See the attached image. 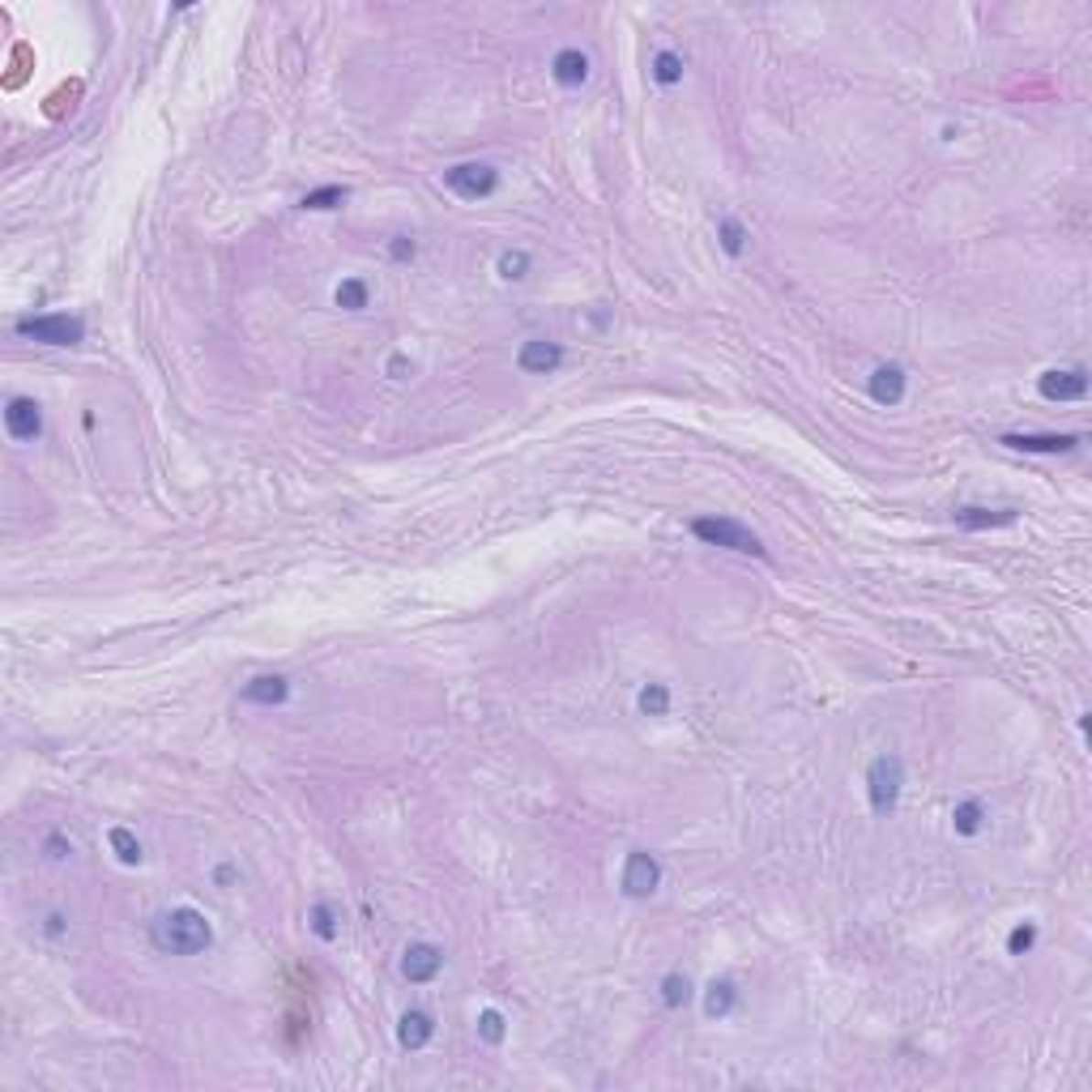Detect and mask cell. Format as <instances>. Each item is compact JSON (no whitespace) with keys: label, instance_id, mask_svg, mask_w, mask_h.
<instances>
[{"label":"cell","instance_id":"17","mask_svg":"<svg viewBox=\"0 0 1092 1092\" xmlns=\"http://www.w3.org/2000/svg\"><path fill=\"white\" fill-rule=\"evenodd\" d=\"M734 999H738V990H734V981H730V977L713 981V986H708V994H704V1016H708V1020L730 1016V1011H734Z\"/></svg>","mask_w":1092,"mask_h":1092},{"label":"cell","instance_id":"1","mask_svg":"<svg viewBox=\"0 0 1092 1092\" xmlns=\"http://www.w3.org/2000/svg\"><path fill=\"white\" fill-rule=\"evenodd\" d=\"M149 939H154V947L167 952V956H197V952H205V947L213 944V931L197 909L180 905V909H167V913L154 918Z\"/></svg>","mask_w":1092,"mask_h":1092},{"label":"cell","instance_id":"30","mask_svg":"<svg viewBox=\"0 0 1092 1092\" xmlns=\"http://www.w3.org/2000/svg\"><path fill=\"white\" fill-rule=\"evenodd\" d=\"M388 257H393V261H410V257H414V239L398 235L393 244H388Z\"/></svg>","mask_w":1092,"mask_h":1092},{"label":"cell","instance_id":"2","mask_svg":"<svg viewBox=\"0 0 1092 1092\" xmlns=\"http://www.w3.org/2000/svg\"><path fill=\"white\" fill-rule=\"evenodd\" d=\"M901 785H905V764H901V756H875L867 769V790H870V807H875V815H888V811L896 807V798H901Z\"/></svg>","mask_w":1092,"mask_h":1092},{"label":"cell","instance_id":"16","mask_svg":"<svg viewBox=\"0 0 1092 1092\" xmlns=\"http://www.w3.org/2000/svg\"><path fill=\"white\" fill-rule=\"evenodd\" d=\"M1016 521V512L1003 508V512H990V508H960L956 512V525H965V530H999V525H1011Z\"/></svg>","mask_w":1092,"mask_h":1092},{"label":"cell","instance_id":"7","mask_svg":"<svg viewBox=\"0 0 1092 1092\" xmlns=\"http://www.w3.org/2000/svg\"><path fill=\"white\" fill-rule=\"evenodd\" d=\"M1037 388H1042L1045 401H1080L1084 393H1088V372L1084 367H1063V372H1045L1042 380H1037Z\"/></svg>","mask_w":1092,"mask_h":1092},{"label":"cell","instance_id":"6","mask_svg":"<svg viewBox=\"0 0 1092 1092\" xmlns=\"http://www.w3.org/2000/svg\"><path fill=\"white\" fill-rule=\"evenodd\" d=\"M658 883H661L658 857L645 854V849H632V854H628V867H623V892L636 896V901H645V896L658 892Z\"/></svg>","mask_w":1092,"mask_h":1092},{"label":"cell","instance_id":"25","mask_svg":"<svg viewBox=\"0 0 1092 1092\" xmlns=\"http://www.w3.org/2000/svg\"><path fill=\"white\" fill-rule=\"evenodd\" d=\"M525 273H530V252L512 248L499 257V278H504V282H521Z\"/></svg>","mask_w":1092,"mask_h":1092},{"label":"cell","instance_id":"21","mask_svg":"<svg viewBox=\"0 0 1092 1092\" xmlns=\"http://www.w3.org/2000/svg\"><path fill=\"white\" fill-rule=\"evenodd\" d=\"M640 713H645V717H666V713H671V687H666V682H649L645 692H640Z\"/></svg>","mask_w":1092,"mask_h":1092},{"label":"cell","instance_id":"5","mask_svg":"<svg viewBox=\"0 0 1092 1092\" xmlns=\"http://www.w3.org/2000/svg\"><path fill=\"white\" fill-rule=\"evenodd\" d=\"M444 184H448V192H457L461 201H483L496 192L499 175H496V167H486V162H461V167L444 171Z\"/></svg>","mask_w":1092,"mask_h":1092},{"label":"cell","instance_id":"4","mask_svg":"<svg viewBox=\"0 0 1092 1092\" xmlns=\"http://www.w3.org/2000/svg\"><path fill=\"white\" fill-rule=\"evenodd\" d=\"M22 337H35V342H43V346H77L82 337H86V324L77 321V316H26V321L13 324Z\"/></svg>","mask_w":1092,"mask_h":1092},{"label":"cell","instance_id":"8","mask_svg":"<svg viewBox=\"0 0 1092 1092\" xmlns=\"http://www.w3.org/2000/svg\"><path fill=\"white\" fill-rule=\"evenodd\" d=\"M5 431L13 435V440H38V431H43V414H38V401L35 398H13L9 406H5Z\"/></svg>","mask_w":1092,"mask_h":1092},{"label":"cell","instance_id":"11","mask_svg":"<svg viewBox=\"0 0 1092 1092\" xmlns=\"http://www.w3.org/2000/svg\"><path fill=\"white\" fill-rule=\"evenodd\" d=\"M867 393H870V401H879V406H901V398H905V372H901L896 363H883V367L870 372Z\"/></svg>","mask_w":1092,"mask_h":1092},{"label":"cell","instance_id":"19","mask_svg":"<svg viewBox=\"0 0 1092 1092\" xmlns=\"http://www.w3.org/2000/svg\"><path fill=\"white\" fill-rule=\"evenodd\" d=\"M661 1003L674 1007V1011L692 1003V981H687V973H666V977H661Z\"/></svg>","mask_w":1092,"mask_h":1092},{"label":"cell","instance_id":"12","mask_svg":"<svg viewBox=\"0 0 1092 1092\" xmlns=\"http://www.w3.org/2000/svg\"><path fill=\"white\" fill-rule=\"evenodd\" d=\"M1003 444L1016 448V453H1071L1080 440H1076V435H1024V431H1011V435H1003Z\"/></svg>","mask_w":1092,"mask_h":1092},{"label":"cell","instance_id":"18","mask_svg":"<svg viewBox=\"0 0 1092 1092\" xmlns=\"http://www.w3.org/2000/svg\"><path fill=\"white\" fill-rule=\"evenodd\" d=\"M308 926H311V934H316V939L333 944L337 931H342V918H337V909L329 905V901H316V905H311V913H308Z\"/></svg>","mask_w":1092,"mask_h":1092},{"label":"cell","instance_id":"31","mask_svg":"<svg viewBox=\"0 0 1092 1092\" xmlns=\"http://www.w3.org/2000/svg\"><path fill=\"white\" fill-rule=\"evenodd\" d=\"M406 372H410V359L406 355H393V359H388V376H393V380H406Z\"/></svg>","mask_w":1092,"mask_h":1092},{"label":"cell","instance_id":"13","mask_svg":"<svg viewBox=\"0 0 1092 1092\" xmlns=\"http://www.w3.org/2000/svg\"><path fill=\"white\" fill-rule=\"evenodd\" d=\"M551 73H555L559 86H568V90L584 86V77H589V56L576 51V48H563L555 60H551Z\"/></svg>","mask_w":1092,"mask_h":1092},{"label":"cell","instance_id":"22","mask_svg":"<svg viewBox=\"0 0 1092 1092\" xmlns=\"http://www.w3.org/2000/svg\"><path fill=\"white\" fill-rule=\"evenodd\" d=\"M981 819H986V811H981V803H960V807L952 811V824H956V832L960 836H973V832H981Z\"/></svg>","mask_w":1092,"mask_h":1092},{"label":"cell","instance_id":"20","mask_svg":"<svg viewBox=\"0 0 1092 1092\" xmlns=\"http://www.w3.org/2000/svg\"><path fill=\"white\" fill-rule=\"evenodd\" d=\"M333 303H337V308H346V311H363V308H367V282H359V278L337 282Z\"/></svg>","mask_w":1092,"mask_h":1092},{"label":"cell","instance_id":"24","mask_svg":"<svg viewBox=\"0 0 1092 1092\" xmlns=\"http://www.w3.org/2000/svg\"><path fill=\"white\" fill-rule=\"evenodd\" d=\"M342 201H346V188L329 184V188H316V192H308V197H303V210H337Z\"/></svg>","mask_w":1092,"mask_h":1092},{"label":"cell","instance_id":"28","mask_svg":"<svg viewBox=\"0 0 1092 1092\" xmlns=\"http://www.w3.org/2000/svg\"><path fill=\"white\" fill-rule=\"evenodd\" d=\"M721 248L730 252V257H738V252L747 248V231L738 218H721Z\"/></svg>","mask_w":1092,"mask_h":1092},{"label":"cell","instance_id":"14","mask_svg":"<svg viewBox=\"0 0 1092 1092\" xmlns=\"http://www.w3.org/2000/svg\"><path fill=\"white\" fill-rule=\"evenodd\" d=\"M431 1032H435V1024L427 1011H406L398 1024V1042H401V1050H422V1045L431 1042Z\"/></svg>","mask_w":1092,"mask_h":1092},{"label":"cell","instance_id":"29","mask_svg":"<svg viewBox=\"0 0 1092 1092\" xmlns=\"http://www.w3.org/2000/svg\"><path fill=\"white\" fill-rule=\"evenodd\" d=\"M1032 944H1037V926H1032V922H1020L1016 931L1007 934V952L1011 956H1024Z\"/></svg>","mask_w":1092,"mask_h":1092},{"label":"cell","instance_id":"9","mask_svg":"<svg viewBox=\"0 0 1092 1092\" xmlns=\"http://www.w3.org/2000/svg\"><path fill=\"white\" fill-rule=\"evenodd\" d=\"M563 363V346H555V342H546V337H534V342H525L521 355H517V367L530 376H551Z\"/></svg>","mask_w":1092,"mask_h":1092},{"label":"cell","instance_id":"32","mask_svg":"<svg viewBox=\"0 0 1092 1092\" xmlns=\"http://www.w3.org/2000/svg\"><path fill=\"white\" fill-rule=\"evenodd\" d=\"M60 931H64V918H60V913H51V918H48V934H60Z\"/></svg>","mask_w":1092,"mask_h":1092},{"label":"cell","instance_id":"23","mask_svg":"<svg viewBox=\"0 0 1092 1092\" xmlns=\"http://www.w3.org/2000/svg\"><path fill=\"white\" fill-rule=\"evenodd\" d=\"M107 841H112L115 857H120L125 867H136V862H141V845H136V836L128 828H112V836H107Z\"/></svg>","mask_w":1092,"mask_h":1092},{"label":"cell","instance_id":"3","mask_svg":"<svg viewBox=\"0 0 1092 1092\" xmlns=\"http://www.w3.org/2000/svg\"><path fill=\"white\" fill-rule=\"evenodd\" d=\"M692 534L700 538V542L708 546H726V551H743V555H759L764 559V546H759V538L747 530V525L730 521V517H700V521H692Z\"/></svg>","mask_w":1092,"mask_h":1092},{"label":"cell","instance_id":"26","mask_svg":"<svg viewBox=\"0 0 1092 1092\" xmlns=\"http://www.w3.org/2000/svg\"><path fill=\"white\" fill-rule=\"evenodd\" d=\"M504 1032H508V1024H504V1016H499L496 1007H486L483 1016H478V1037H483L486 1045H499V1042H504Z\"/></svg>","mask_w":1092,"mask_h":1092},{"label":"cell","instance_id":"15","mask_svg":"<svg viewBox=\"0 0 1092 1092\" xmlns=\"http://www.w3.org/2000/svg\"><path fill=\"white\" fill-rule=\"evenodd\" d=\"M286 695H290V682L282 674H261V679L244 682V700H252V704H282Z\"/></svg>","mask_w":1092,"mask_h":1092},{"label":"cell","instance_id":"27","mask_svg":"<svg viewBox=\"0 0 1092 1092\" xmlns=\"http://www.w3.org/2000/svg\"><path fill=\"white\" fill-rule=\"evenodd\" d=\"M653 77H658L661 86H674V82H682V60L674 56V51H658V60H653Z\"/></svg>","mask_w":1092,"mask_h":1092},{"label":"cell","instance_id":"10","mask_svg":"<svg viewBox=\"0 0 1092 1092\" xmlns=\"http://www.w3.org/2000/svg\"><path fill=\"white\" fill-rule=\"evenodd\" d=\"M440 968H444V952H440L435 944H410L406 947V960H401L406 981H431Z\"/></svg>","mask_w":1092,"mask_h":1092}]
</instances>
